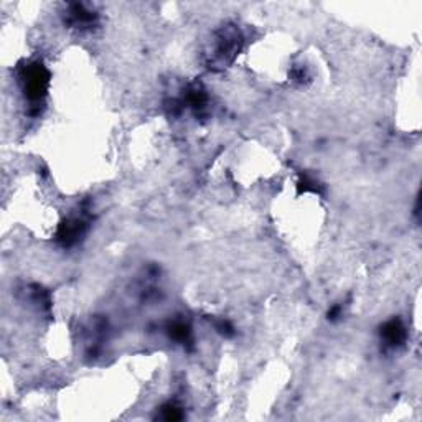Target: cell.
Listing matches in <instances>:
<instances>
[{
  "label": "cell",
  "mask_w": 422,
  "mask_h": 422,
  "mask_svg": "<svg viewBox=\"0 0 422 422\" xmlns=\"http://www.w3.org/2000/svg\"><path fill=\"white\" fill-rule=\"evenodd\" d=\"M165 332L170 340L180 343V345L190 348L194 345V332H191V327L184 320L169 322V324L165 325Z\"/></svg>",
  "instance_id": "cell-7"
},
{
  "label": "cell",
  "mask_w": 422,
  "mask_h": 422,
  "mask_svg": "<svg viewBox=\"0 0 422 422\" xmlns=\"http://www.w3.org/2000/svg\"><path fill=\"white\" fill-rule=\"evenodd\" d=\"M244 36L236 25H225L215 33L206 65L213 71H221L236 60L243 48Z\"/></svg>",
  "instance_id": "cell-2"
},
{
  "label": "cell",
  "mask_w": 422,
  "mask_h": 422,
  "mask_svg": "<svg viewBox=\"0 0 422 422\" xmlns=\"http://www.w3.org/2000/svg\"><path fill=\"white\" fill-rule=\"evenodd\" d=\"M343 317V307L340 305V304H337V305H333L330 310H328V314H327V319L330 320V322H337V320H340Z\"/></svg>",
  "instance_id": "cell-11"
},
{
  "label": "cell",
  "mask_w": 422,
  "mask_h": 422,
  "mask_svg": "<svg viewBox=\"0 0 422 422\" xmlns=\"http://www.w3.org/2000/svg\"><path fill=\"white\" fill-rule=\"evenodd\" d=\"M19 81L22 86L23 96L30 102L32 114L38 116L40 106L43 104L50 88V71L43 65V61L33 60L20 66L19 70Z\"/></svg>",
  "instance_id": "cell-1"
},
{
  "label": "cell",
  "mask_w": 422,
  "mask_h": 422,
  "mask_svg": "<svg viewBox=\"0 0 422 422\" xmlns=\"http://www.w3.org/2000/svg\"><path fill=\"white\" fill-rule=\"evenodd\" d=\"M99 22V15L86 4H70L65 12V23L68 27L88 32L93 30Z\"/></svg>",
  "instance_id": "cell-5"
},
{
  "label": "cell",
  "mask_w": 422,
  "mask_h": 422,
  "mask_svg": "<svg viewBox=\"0 0 422 422\" xmlns=\"http://www.w3.org/2000/svg\"><path fill=\"white\" fill-rule=\"evenodd\" d=\"M297 189H299V194H307V191H312V194H320L322 185L317 181L314 176L307 175V174H300V179L297 181Z\"/></svg>",
  "instance_id": "cell-9"
},
{
  "label": "cell",
  "mask_w": 422,
  "mask_h": 422,
  "mask_svg": "<svg viewBox=\"0 0 422 422\" xmlns=\"http://www.w3.org/2000/svg\"><path fill=\"white\" fill-rule=\"evenodd\" d=\"M160 418L164 421L169 422H175V421H181L185 418L184 409L180 408L179 404L175 403H165L162 408H160Z\"/></svg>",
  "instance_id": "cell-8"
},
{
  "label": "cell",
  "mask_w": 422,
  "mask_h": 422,
  "mask_svg": "<svg viewBox=\"0 0 422 422\" xmlns=\"http://www.w3.org/2000/svg\"><path fill=\"white\" fill-rule=\"evenodd\" d=\"M180 102L184 109L190 107L196 116L206 111L208 106V95L200 83H191V85L184 91V96L180 97Z\"/></svg>",
  "instance_id": "cell-6"
},
{
  "label": "cell",
  "mask_w": 422,
  "mask_h": 422,
  "mask_svg": "<svg viewBox=\"0 0 422 422\" xmlns=\"http://www.w3.org/2000/svg\"><path fill=\"white\" fill-rule=\"evenodd\" d=\"M213 325H215L216 332L221 333L223 337H233L234 335V327L229 324L228 320L220 319V320H213Z\"/></svg>",
  "instance_id": "cell-10"
},
{
  "label": "cell",
  "mask_w": 422,
  "mask_h": 422,
  "mask_svg": "<svg viewBox=\"0 0 422 422\" xmlns=\"http://www.w3.org/2000/svg\"><path fill=\"white\" fill-rule=\"evenodd\" d=\"M379 342L384 352H398L408 342V330L401 319H391L379 327Z\"/></svg>",
  "instance_id": "cell-4"
},
{
  "label": "cell",
  "mask_w": 422,
  "mask_h": 422,
  "mask_svg": "<svg viewBox=\"0 0 422 422\" xmlns=\"http://www.w3.org/2000/svg\"><path fill=\"white\" fill-rule=\"evenodd\" d=\"M88 228H90V225H88V220L83 215L70 216L58 226V231H56V236H55L56 243L65 249L76 246V244L85 238V234L88 233Z\"/></svg>",
  "instance_id": "cell-3"
}]
</instances>
